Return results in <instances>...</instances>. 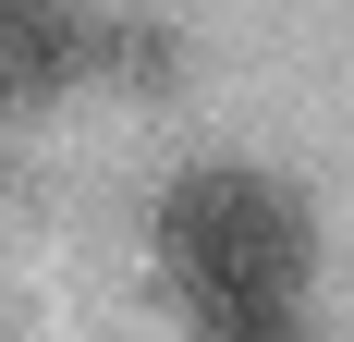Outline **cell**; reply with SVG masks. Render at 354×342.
I'll return each instance as SVG.
<instances>
[{
	"instance_id": "cell-2",
	"label": "cell",
	"mask_w": 354,
	"mask_h": 342,
	"mask_svg": "<svg viewBox=\"0 0 354 342\" xmlns=\"http://www.w3.org/2000/svg\"><path fill=\"white\" fill-rule=\"evenodd\" d=\"M86 12L73 0H0V110H49L86 73Z\"/></svg>"
},
{
	"instance_id": "cell-1",
	"label": "cell",
	"mask_w": 354,
	"mask_h": 342,
	"mask_svg": "<svg viewBox=\"0 0 354 342\" xmlns=\"http://www.w3.org/2000/svg\"><path fill=\"white\" fill-rule=\"evenodd\" d=\"M159 281L183 294L196 330H293L318 281L306 196L269 171H183L159 196Z\"/></svg>"
}]
</instances>
